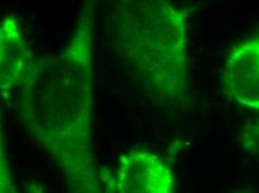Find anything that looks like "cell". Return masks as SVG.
I'll return each mask as SVG.
<instances>
[{
    "mask_svg": "<svg viewBox=\"0 0 259 193\" xmlns=\"http://www.w3.org/2000/svg\"><path fill=\"white\" fill-rule=\"evenodd\" d=\"M2 158H0V191L2 193H16L12 179L7 154L5 152L4 138L2 134Z\"/></svg>",
    "mask_w": 259,
    "mask_h": 193,
    "instance_id": "obj_6",
    "label": "cell"
},
{
    "mask_svg": "<svg viewBox=\"0 0 259 193\" xmlns=\"http://www.w3.org/2000/svg\"><path fill=\"white\" fill-rule=\"evenodd\" d=\"M96 2L80 10L61 51L37 57L18 89L26 132L50 155L67 193H107L93 144V44Z\"/></svg>",
    "mask_w": 259,
    "mask_h": 193,
    "instance_id": "obj_1",
    "label": "cell"
},
{
    "mask_svg": "<svg viewBox=\"0 0 259 193\" xmlns=\"http://www.w3.org/2000/svg\"><path fill=\"white\" fill-rule=\"evenodd\" d=\"M246 135L247 137L251 138L253 142L259 144V119L247 126Z\"/></svg>",
    "mask_w": 259,
    "mask_h": 193,
    "instance_id": "obj_7",
    "label": "cell"
},
{
    "mask_svg": "<svg viewBox=\"0 0 259 193\" xmlns=\"http://www.w3.org/2000/svg\"><path fill=\"white\" fill-rule=\"evenodd\" d=\"M36 60L19 20L15 16H6L0 25V88L5 100L23 86Z\"/></svg>",
    "mask_w": 259,
    "mask_h": 193,
    "instance_id": "obj_5",
    "label": "cell"
},
{
    "mask_svg": "<svg viewBox=\"0 0 259 193\" xmlns=\"http://www.w3.org/2000/svg\"><path fill=\"white\" fill-rule=\"evenodd\" d=\"M188 16L186 8L163 0H121L107 15L113 52L160 109L188 100Z\"/></svg>",
    "mask_w": 259,
    "mask_h": 193,
    "instance_id": "obj_2",
    "label": "cell"
},
{
    "mask_svg": "<svg viewBox=\"0 0 259 193\" xmlns=\"http://www.w3.org/2000/svg\"><path fill=\"white\" fill-rule=\"evenodd\" d=\"M111 181L116 193H175L169 164L143 149H131L120 157Z\"/></svg>",
    "mask_w": 259,
    "mask_h": 193,
    "instance_id": "obj_3",
    "label": "cell"
},
{
    "mask_svg": "<svg viewBox=\"0 0 259 193\" xmlns=\"http://www.w3.org/2000/svg\"><path fill=\"white\" fill-rule=\"evenodd\" d=\"M26 193H44V190H42L41 185L37 184L36 182H31V183H29L28 186H27Z\"/></svg>",
    "mask_w": 259,
    "mask_h": 193,
    "instance_id": "obj_8",
    "label": "cell"
},
{
    "mask_svg": "<svg viewBox=\"0 0 259 193\" xmlns=\"http://www.w3.org/2000/svg\"><path fill=\"white\" fill-rule=\"evenodd\" d=\"M223 88L233 103L259 111V33L231 48L224 65Z\"/></svg>",
    "mask_w": 259,
    "mask_h": 193,
    "instance_id": "obj_4",
    "label": "cell"
}]
</instances>
